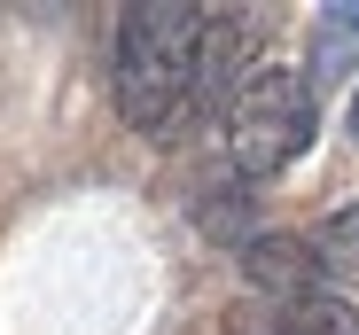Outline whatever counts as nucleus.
<instances>
[{
    "instance_id": "nucleus-1",
    "label": "nucleus",
    "mask_w": 359,
    "mask_h": 335,
    "mask_svg": "<svg viewBox=\"0 0 359 335\" xmlns=\"http://www.w3.org/2000/svg\"><path fill=\"white\" fill-rule=\"evenodd\" d=\"M203 39H211V16L188 0L126 8V24H117V109L141 133H164L203 86Z\"/></svg>"
},
{
    "instance_id": "nucleus-2",
    "label": "nucleus",
    "mask_w": 359,
    "mask_h": 335,
    "mask_svg": "<svg viewBox=\"0 0 359 335\" xmlns=\"http://www.w3.org/2000/svg\"><path fill=\"white\" fill-rule=\"evenodd\" d=\"M313 141V71H250L226 109V156L243 180H273Z\"/></svg>"
},
{
    "instance_id": "nucleus-3",
    "label": "nucleus",
    "mask_w": 359,
    "mask_h": 335,
    "mask_svg": "<svg viewBox=\"0 0 359 335\" xmlns=\"http://www.w3.org/2000/svg\"><path fill=\"white\" fill-rule=\"evenodd\" d=\"M243 265H250V281L281 304H313V281H320V257L313 242H297V234H258L243 242Z\"/></svg>"
},
{
    "instance_id": "nucleus-4",
    "label": "nucleus",
    "mask_w": 359,
    "mask_h": 335,
    "mask_svg": "<svg viewBox=\"0 0 359 335\" xmlns=\"http://www.w3.org/2000/svg\"><path fill=\"white\" fill-rule=\"evenodd\" d=\"M359 63V0H336L313 24V78H344Z\"/></svg>"
},
{
    "instance_id": "nucleus-5",
    "label": "nucleus",
    "mask_w": 359,
    "mask_h": 335,
    "mask_svg": "<svg viewBox=\"0 0 359 335\" xmlns=\"http://www.w3.org/2000/svg\"><path fill=\"white\" fill-rule=\"evenodd\" d=\"M313 257L320 273H359V211H328L313 227Z\"/></svg>"
},
{
    "instance_id": "nucleus-6",
    "label": "nucleus",
    "mask_w": 359,
    "mask_h": 335,
    "mask_svg": "<svg viewBox=\"0 0 359 335\" xmlns=\"http://www.w3.org/2000/svg\"><path fill=\"white\" fill-rule=\"evenodd\" d=\"M289 335H359V312H351V304H336V297L289 304Z\"/></svg>"
},
{
    "instance_id": "nucleus-7",
    "label": "nucleus",
    "mask_w": 359,
    "mask_h": 335,
    "mask_svg": "<svg viewBox=\"0 0 359 335\" xmlns=\"http://www.w3.org/2000/svg\"><path fill=\"white\" fill-rule=\"evenodd\" d=\"M351 141H359V94H351Z\"/></svg>"
}]
</instances>
